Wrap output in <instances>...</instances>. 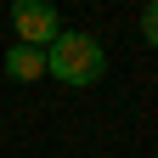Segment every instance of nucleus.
Here are the masks:
<instances>
[{
    "label": "nucleus",
    "instance_id": "f257e3e1",
    "mask_svg": "<svg viewBox=\"0 0 158 158\" xmlns=\"http://www.w3.org/2000/svg\"><path fill=\"white\" fill-rule=\"evenodd\" d=\"M45 73L62 79V85H96L107 73V56L96 45V34H79V28H62L45 45Z\"/></svg>",
    "mask_w": 158,
    "mask_h": 158
},
{
    "label": "nucleus",
    "instance_id": "f03ea898",
    "mask_svg": "<svg viewBox=\"0 0 158 158\" xmlns=\"http://www.w3.org/2000/svg\"><path fill=\"white\" fill-rule=\"evenodd\" d=\"M11 28H17V45L45 51L51 40L62 34V17H56L51 0H11Z\"/></svg>",
    "mask_w": 158,
    "mask_h": 158
},
{
    "label": "nucleus",
    "instance_id": "7ed1b4c3",
    "mask_svg": "<svg viewBox=\"0 0 158 158\" xmlns=\"http://www.w3.org/2000/svg\"><path fill=\"white\" fill-rule=\"evenodd\" d=\"M45 73V51H34V45H11L6 51V79H17V85H28V79Z\"/></svg>",
    "mask_w": 158,
    "mask_h": 158
},
{
    "label": "nucleus",
    "instance_id": "20e7f679",
    "mask_svg": "<svg viewBox=\"0 0 158 158\" xmlns=\"http://www.w3.org/2000/svg\"><path fill=\"white\" fill-rule=\"evenodd\" d=\"M141 40H147V45H158V0L141 11Z\"/></svg>",
    "mask_w": 158,
    "mask_h": 158
}]
</instances>
